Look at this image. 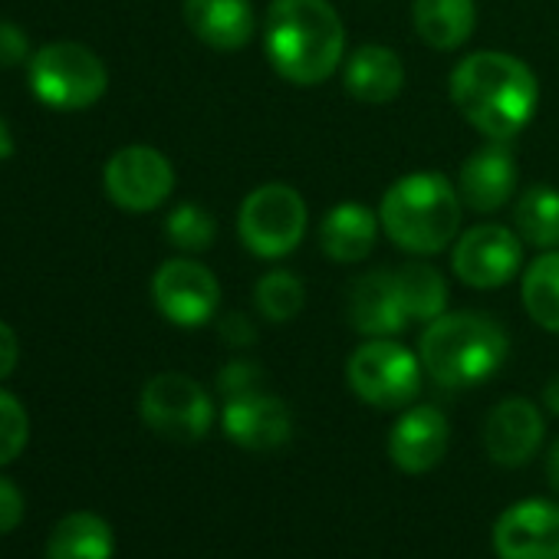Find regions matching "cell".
I'll use <instances>...</instances> for the list:
<instances>
[{
  "instance_id": "cell-1",
  "label": "cell",
  "mask_w": 559,
  "mask_h": 559,
  "mask_svg": "<svg viewBox=\"0 0 559 559\" xmlns=\"http://www.w3.org/2000/svg\"><path fill=\"white\" fill-rule=\"evenodd\" d=\"M448 90H451V103L467 119V126H474L480 135L493 142H507L520 135L530 126L539 103V86L533 70L513 53H500V50L467 53L454 67Z\"/></svg>"
},
{
  "instance_id": "cell-2",
  "label": "cell",
  "mask_w": 559,
  "mask_h": 559,
  "mask_svg": "<svg viewBox=\"0 0 559 559\" xmlns=\"http://www.w3.org/2000/svg\"><path fill=\"white\" fill-rule=\"evenodd\" d=\"M263 50L280 80L294 86L326 83L346 57V27L330 0H273Z\"/></svg>"
},
{
  "instance_id": "cell-3",
  "label": "cell",
  "mask_w": 559,
  "mask_h": 559,
  "mask_svg": "<svg viewBox=\"0 0 559 559\" xmlns=\"http://www.w3.org/2000/svg\"><path fill=\"white\" fill-rule=\"evenodd\" d=\"M510 353L503 326L487 313H441L418 343L425 372L444 389H471L487 382Z\"/></svg>"
},
{
  "instance_id": "cell-4",
  "label": "cell",
  "mask_w": 559,
  "mask_h": 559,
  "mask_svg": "<svg viewBox=\"0 0 559 559\" xmlns=\"http://www.w3.org/2000/svg\"><path fill=\"white\" fill-rule=\"evenodd\" d=\"M382 230L408 253H441L461 227V194L438 171L399 178L379 207Z\"/></svg>"
},
{
  "instance_id": "cell-5",
  "label": "cell",
  "mask_w": 559,
  "mask_h": 559,
  "mask_svg": "<svg viewBox=\"0 0 559 559\" xmlns=\"http://www.w3.org/2000/svg\"><path fill=\"white\" fill-rule=\"evenodd\" d=\"M31 90L57 112H80L106 96L109 73L90 47L60 40L31 57Z\"/></svg>"
},
{
  "instance_id": "cell-6",
  "label": "cell",
  "mask_w": 559,
  "mask_h": 559,
  "mask_svg": "<svg viewBox=\"0 0 559 559\" xmlns=\"http://www.w3.org/2000/svg\"><path fill=\"white\" fill-rule=\"evenodd\" d=\"M307 201L297 188L284 181H266L253 188L237 211L240 243L263 260H280L294 253L307 237Z\"/></svg>"
},
{
  "instance_id": "cell-7",
  "label": "cell",
  "mask_w": 559,
  "mask_h": 559,
  "mask_svg": "<svg viewBox=\"0 0 559 559\" xmlns=\"http://www.w3.org/2000/svg\"><path fill=\"white\" fill-rule=\"evenodd\" d=\"M421 359L389 336L366 340L346 362L349 389L376 408H405L421 392Z\"/></svg>"
},
{
  "instance_id": "cell-8",
  "label": "cell",
  "mask_w": 559,
  "mask_h": 559,
  "mask_svg": "<svg viewBox=\"0 0 559 559\" xmlns=\"http://www.w3.org/2000/svg\"><path fill=\"white\" fill-rule=\"evenodd\" d=\"M139 412L155 435L181 444L201 441L214 425L211 395L181 372H162L148 379L139 399Z\"/></svg>"
},
{
  "instance_id": "cell-9",
  "label": "cell",
  "mask_w": 559,
  "mask_h": 559,
  "mask_svg": "<svg viewBox=\"0 0 559 559\" xmlns=\"http://www.w3.org/2000/svg\"><path fill=\"white\" fill-rule=\"evenodd\" d=\"M152 300L168 323L181 330H198L214 320L221 304V284L204 263L175 257L155 270Z\"/></svg>"
},
{
  "instance_id": "cell-10",
  "label": "cell",
  "mask_w": 559,
  "mask_h": 559,
  "mask_svg": "<svg viewBox=\"0 0 559 559\" xmlns=\"http://www.w3.org/2000/svg\"><path fill=\"white\" fill-rule=\"evenodd\" d=\"M103 181L116 207L129 214H148L162 207L175 191V168L158 148L129 145L106 162Z\"/></svg>"
},
{
  "instance_id": "cell-11",
  "label": "cell",
  "mask_w": 559,
  "mask_h": 559,
  "mask_svg": "<svg viewBox=\"0 0 559 559\" xmlns=\"http://www.w3.org/2000/svg\"><path fill=\"white\" fill-rule=\"evenodd\" d=\"M451 266L461 284L474 290H497L520 273L523 240L503 224H477L457 237Z\"/></svg>"
},
{
  "instance_id": "cell-12",
  "label": "cell",
  "mask_w": 559,
  "mask_h": 559,
  "mask_svg": "<svg viewBox=\"0 0 559 559\" xmlns=\"http://www.w3.org/2000/svg\"><path fill=\"white\" fill-rule=\"evenodd\" d=\"M490 543L497 559H559V503L520 500L507 507Z\"/></svg>"
},
{
  "instance_id": "cell-13",
  "label": "cell",
  "mask_w": 559,
  "mask_h": 559,
  "mask_svg": "<svg viewBox=\"0 0 559 559\" xmlns=\"http://www.w3.org/2000/svg\"><path fill=\"white\" fill-rule=\"evenodd\" d=\"M224 435L247 451H273L290 441L294 418L284 399L270 392H243L224 405Z\"/></svg>"
},
{
  "instance_id": "cell-14",
  "label": "cell",
  "mask_w": 559,
  "mask_h": 559,
  "mask_svg": "<svg viewBox=\"0 0 559 559\" xmlns=\"http://www.w3.org/2000/svg\"><path fill=\"white\" fill-rule=\"evenodd\" d=\"M451 444V425L441 408L415 405L389 431V457L405 474H425L441 464Z\"/></svg>"
},
{
  "instance_id": "cell-15",
  "label": "cell",
  "mask_w": 559,
  "mask_h": 559,
  "mask_svg": "<svg viewBox=\"0 0 559 559\" xmlns=\"http://www.w3.org/2000/svg\"><path fill=\"white\" fill-rule=\"evenodd\" d=\"M543 431H546V425H543L539 408L533 402L513 395L490 408V415L484 421V448L493 464L520 467L539 451Z\"/></svg>"
},
{
  "instance_id": "cell-16",
  "label": "cell",
  "mask_w": 559,
  "mask_h": 559,
  "mask_svg": "<svg viewBox=\"0 0 559 559\" xmlns=\"http://www.w3.org/2000/svg\"><path fill=\"white\" fill-rule=\"evenodd\" d=\"M346 317H349V326L369 340L402 333L412 320L399 297L395 270H372V273H362L359 280H353Z\"/></svg>"
},
{
  "instance_id": "cell-17",
  "label": "cell",
  "mask_w": 559,
  "mask_h": 559,
  "mask_svg": "<svg viewBox=\"0 0 559 559\" xmlns=\"http://www.w3.org/2000/svg\"><path fill=\"white\" fill-rule=\"evenodd\" d=\"M516 188V162L513 152L500 142L484 145L467 155L457 175V194L461 204H467L477 214H493L510 201Z\"/></svg>"
},
{
  "instance_id": "cell-18",
  "label": "cell",
  "mask_w": 559,
  "mask_h": 559,
  "mask_svg": "<svg viewBox=\"0 0 559 559\" xmlns=\"http://www.w3.org/2000/svg\"><path fill=\"white\" fill-rule=\"evenodd\" d=\"M185 24L204 47L221 53L247 47L257 31L250 0H185Z\"/></svg>"
},
{
  "instance_id": "cell-19",
  "label": "cell",
  "mask_w": 559,
  "mask_h": 559,
  "mask_svg": "<svg viewBox=\"0 0 559 559\" xmlns=\"http://www.w3.org/2000/svg\"><path fill=\"white\" fill-rule=\"evenodd\" d=\"M343 86L353 99L366 106H385L392 103L405 86V67L392 47L366 44L359 47L346 67H343Z\"/></svg>"
},
{
  "instance_id": "cell-20",
  "label": "cell",
  "mask_w": 559,
  "mask_h": 559,
  "mask_svg": "<svg viewBox=\"0 0 559 559\" xmlns=\"http://www.w3.org/2000/svg\"><path fill=\"white\" fill-rule=\"evenodd\" d=\"M376 237L379 217L359 201H343L330 207L320 224V247L336 263H362L372 253Z\"/></svg>"
},
{
  "instance_id": "cell-21",
  "label": "cell",
  "mask_w": 559,
  "mask_h": 559,
  "mask_svg": "<svg viewBox=\"0 0 559 559\" xmlns=\"http://www.w3.org/2000/svg\"><path fill=\"white\" fill-rule=\"evenodd\" d=\"M412 21L418 37L441 53H451L464 47L477 24V4L474 0H415Z\"/></svg>"
},
{
  "instance_id": "cell-22",
  "label": "cell",
  "mask_w": 559,
  "mask_h": 559,
  "mask_svg": "<svg viewBox=\"0 0 559 559\" xmlns=\"http://www.w3.org/2000/svg\"><path fill=\"white\" fill-rule=\"evenodd\" d=\"M112 556H116L112 526L93 510L67 513L53 526L47 543V559H112Z\"/></svg>"
},
{
  "instance_id": "cell-23",
  "label": "cell",
  "mask_w": 559,
  "mask_h": 559,
  "mask_svg": "<svg viewBox=\"0 0 559 559\" xmlns=\"http://www.w3.org/2000/svg\"><path fill=\"white\" fill-rule=\"evenodd\" d=\"M516 234L539 250L559 247V191L552 185H530L513 207Z\"/></svg>"
},
{
  "instance_id": "cell-24",
  "label": "cell",
  "mask_w": 559,
  "mask_h": 559,
  "mask_svg": "<svg viewBox=\"0 0 559 559\" xmlns=\"http://www.w3.org/2000/svg\"><path fill=\"white\" fill-rule=\"evenodd\" d=\"M523 310L546 333H559V247L536 257L523 273Z\"/></svg>"
},
{
  "instance_id": "cell-25",
  "label": "cell",
  "mask_w": 559,
  "mask_h": 559,
  "mask_svg": "<svg viewBox=\"0 0 559 559\" xmlns=\"http://www.w3.org/2000/svg\"><path fill=\"white\" fill-rule=\"evenodd\" d=\"M395 284L402 307L412 323H431L448 310V284L444 276L428 263H405L395 270Z\"/></svg>"
},
{
  "instance_id": "cell-26",
  "label": "cell",
  "mask_w": 559,
  "mask_h": 559,
  "mask_svg": "<svg viewBox=\"0 0 559 559\" xmlns=\"http://www.w3.org/2000/svg\"><path fill=\"white\" fill-rule=\"evenodd\" d=\"M253 304H257V313L263 320L290 323L300 317V310L307 304V287H304V280L290 270H270L257 280Z\"/></svg>"
},
{
  "instance_id": "cell-27",
  "label": "cell",
  "mask_w": 559,
  "mask_h": 559,
  "mask_svg": "<svg viewBox=\"0 0 559 559\" xmlns=\"http://www.w3.org/2000/svg\"><path fill=\"white\" fill-rule=\"evenodd\" d=\"M165 230H168V240L178 247V250H188V253H201L214 243V234H217V224L214 217L201 207V204H178L168 221H165Z\"/></svg>"
},
{
  "instance_id": "cell-28",
  "label": "cell",
  "mask_w": 559,
  "mask_h": 559,
  "mask_svg": "<svg viewBox=\"0 0 559 559\" xmlns=\"http://www.w3.org/2000/svg\"><path fill=\"white\" fill-rule=\"evenodd\" d=\"M27 438H31L27 408L11 392H0V464H11L14 457H21Z\"/></svg>"
},
{
  "instance_id": "cell-29",
  "label": "cell",
  "mask_w": 559,
  "mask_h": 559,
  "mask_svg": "<svg viewBox=\"0 0 559 559\" xmlns=\"http://www.w3.org/2000/svg\"><path fill=\"white\" fill-rule=\"evenodd\" d=\"M260 379H263L260 366L237 359V362H230V366L221 372V379H217V389H221V395H224V399H234V395H243V392H253V389H260Z\"/></svg>"
},
{
  "instance_id": "cell-30",
  "label": "cell",
  "mask_w": 559,
  "mask_h": 559,
  "mask_svg": "<svg viewBox=\"0 0 559 559\" xmlns=\"http://www.w3.org/2000/svg\"><path fill=\"white\" fill-rule=\"evenodd\" d=\"M31 57V40L27 34L11 24V21H0V67H17Z\"/></svg>"
},
{
  "instance_id": "cell-31",
  "label": "cell",
  "mask_w": 559,
  "mask_h": 559,
  "mask_svg": "<svg viewBox=\"0 0 559 559\" xmlns=\"http://www.w3.org/2000/svg\"><path fill=\"white\" fill-rule=\"evenodd\" d=\"M24 520V493L14 480L0 477V533H11Z\"/></svg>"
},
{
  "instance_id": "cell-32",
  "label": "cell",
  "mask_w": 559,
  "mask_h": 559,
  "mask_svg": "<svg viewBox=\"0 0 559 559\" xmlns=\"http://www.w3.org/2000/svg\"><path fill=\"white\" fill-rule=\"evenodd\" d=\"M17 362H21V340L4 320H0V382L17 369Z\"/></svg>"
},
{
  "instance_id": "cell-33",
  "label": "cell",
  "mask_w": 559,
  "mask_h": 559,
  "mask_svg": "<svg viewBox=\"0 0 559 559\" xmlns=\"http://www.w3.org/2000/svg\"><path fill=\"white\" fill-rule=\"evenodd\" d=\"M221 336H224V343L227 346H250L253 340H257V330H253V323L247 320V317H240V313H230V317H224L221 320Z\"/></svg>"
},
{
  "instance_id": "cell-34",
  "label": "cell",
  "mask_w": 559,
  "mask_h": 559,
  "mask_svg": "<svg viewBox=\"0 0 559 559\" xmlns=\"http://www.w3.org/2000/svg\"><path fill=\"white\" fill-rule=\"evenodd\" d=\"M546 480L559 493V438L549 444V454H546Z\"/></svg>"
},
{
  "instance_id": "cell-35",
  "label": "cell",
  "mask_w": 559,
  "mask_h": 559,
  "mask_svg": "<svg viewBox=\"0 0 559 559\" xmlns=\"http://www.w3.org/2000/svg\"><path fill=\"white\" fill-rule=\"evenodd\" d=\"M14 155V135H11V126L0 116V162H8Z\"/></svg>"
},
{
  "instance_id": "cell-36",
  "label": "cell",
  "mask_w": 559,
  "mask_h": 559,
  "mask_svg": "<svg viewBox=\"0 0 559 559\" xmlns=\"http://www.w3.org/2000/svg\"><path fill=\"white\" fill-rule=\"evenodd\" d=\"M543 402H546V408H549L552 415H559V376L546 382V389H543Z\"/></svg>"
}]
</instances>
